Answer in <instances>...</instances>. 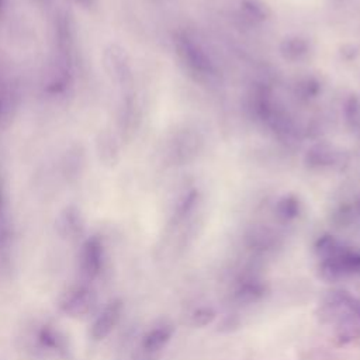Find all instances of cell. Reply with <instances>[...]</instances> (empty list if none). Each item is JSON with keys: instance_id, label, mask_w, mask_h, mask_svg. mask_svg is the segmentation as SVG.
<instances>
[{"instance_id": "1", "label": "cell", "mask_w": 360, "mask_h": 360, "mask_svg": "<svg viewBox=\"0 0 360 360\" xmlns=\"http://www.w3.org/2000/svg\"><path fill=\"white\" fill-rule=\"evenodd\" d=\"M174 46L180 60L188 68V70L202 77L215 76L217 66L210 52L202 45V42L198 41L191 32H177L174 38Z\"/></svg>"}, {"instance_id": "2", "label": "cell", "mask_w": 360, "mask_h": 360, "mask_svg": "<svg viewBox=\"0 0 360 360\" xmlns=\"http://www.w3.org/2000/svg\"><path fill=\"white\" fill-rule=\"evenodd\" d=\"M319 271L322 278L338 281L340 278L360 274V253L346 248L345 245L332 256L321 260Z\"/></svg>"}, {"instance_id": "3", "label": "cell", "mask_w": 360, "mask_h": 360, "mask_svg": "<svg viewBox=\"0 0 360 360\" xmlns=\"http://www.w3.org/2000/svg\"><path fill=\"white\" fill-rule=\"evenodd\" d=\"M96 304V294L87 285H77L70 288L60 300V309L73 318L87 315Z\"/></svg>"}, {"instance_id": "4", "label": "cell", "mask_w": 360, "mask_h": 360, "mask_svg": "<svg viewBox=\"0 0 360 360\" xmlns=\"http://www.w3.org/2000/svg\"><path fill=\"white\" fill-rule=\"evenodd\" d=\"M342 152L329 142L319 141L308 148L305 152V165L309 169H326L340 163Z\"/></svg>"}, {"instance_id": "5", "label": "cell", "mask_w": 360, "mask_h": 360, "mask_svg": "<svg viewBox=\"0 0 360 360\" xmlns=\"http://www.w3.org/2000/svg\"><path fill=\"white\" fill-rule=\"evenodd\" d=\"M122 308H124V304L121 300H112L104 307V309L93 322V326L90 330L91 338L94 340H101L111 333V330L115 328V325L121 318Z\"/></svg>"}, {"instance_id": "6", "label": "cell", "mask_w": 360, "mask_h": 360, "mask_svg": "<svg viewBox=\"0 0 360 360\" xmlns=\"http://www.w3.org/2000/svg\"><path fill=\"white\" fill-rule=\"evenodd\" d=\"M103 267V245L98 238L86 240L80 255V269L84 277L94 278Z\"/></svg>"}, {"instance_id": "7", "label": "cell", "mask_w": 360, "mask_h": 360, "mask_svg": "<svg viewBox=\"0 0 360 360\" xmlns=\"http://www.w3.org/2000/svg\"><path fill=\"white\" fill-rule=\"evenodd\" d=\"M267 285L257 278H243L233 290V300L239 304H253L264 298Z\"/></svg>"}, {"instance_id": "8", "label": "cell", "mask_w": 360, "mask_h": 360, "mask_svg": "<svg viewBox=\"0 0 360 360\" xmlns=\"http://www.w3.org/2000/svg\"><path fill=\"white\" fill-rule=\"evenodd\" d=\"M280 53L285 60L298 62L309 53V42L300 35H288L280 44Z\"/></svg>"}, {"instance_id": "9", "label": "cell", "mask_w": 360, "mask_h": 360, "mask_svg": "<svg viewBox=\"0 0 360 360\" xmlns=\"http://www.w3.org/2000/svg\"><path fill=\"white\" fill-rule=\"evenodd\" d=\"M172 335H173V326L170 325H162V326L153 328L143 336L142 347L146 352H156L170 340Z\"/></svg>"}, {"instance_id": "10", "label": "cell", "mask_w": 360, "mask_h": 360, "mask_svg": "<svg viewBox=\"0 0 360 360\" xmlns=\"http://www.w3.org/2000/svg\"><path fill=\"white\" fill-rule=\"evenodd\" d=\"M38 340L39 343L46 347V349H51V350H55V352H66L68 350V340H66V336L49 326V325H45L39 329V333H38Z\"/></svg>"}, {"instance_id": "11", "label": "cell", "mask_w": 360, "mask_h": 360, "mask_svg": "<svg viewBox=\"0 0 360 360\" xmlns=\"http://www.w3.org/2000/svg\"><path fill=\"white\" fill-rule=\"evenodd\" d=\"M274 212L280 221L290 222L300 214V200L292 194H285L276 202Z\"/></svg>"}, {"instance_id": "12", "label": "cell", "mask_w": 360, "mask_h": 360, "mask_svg": "<svg viewBox=\"0 0 360 360\" xmlns=\"http://www.w3.org/2000/svg\"><path fill=\"white\" fill-rule=\"evenodd\" d=\"M198 143L200 138L195 132L184 131L180 134V138L177 141V150L174 153L180 159V162H187L198 150Z\"/></svg>"}, {"instance_id": "13", "label": "cell", "mask_w": 360, "mask_h": 360, "mask_svg": "<svg viewBox=\"0 0 360 360\" xmlns=\"http://www.w3.org/2000/svg\"><path fill=\"white\" fill-rule=\"evenodd\" d=\"M240 8L253 21H264L270 17V8L263 0H240Z\"/></svg>"}, {"instance_id": "14", "label": "cell", "mask_w": 360, "mask_h": 360, "mask_svg": "<svg viewBox=\"0 0 360 360\" xmlns=\"http://www.w3.org/2000/svg\"><path fill=\"white\" fill-rule=\"evenodd\" d=\"M248 242H249V245L252 248L264 250V249H269L270 246H273V243H274V233L269 228L257 226V228H253L249 232Z\"/></svg>"}, {"instance_id": "15", "label": "cell", "mask_w": 360, "mask_h": 360, "mask_svg": "<svg viewBox=\"0 0 360 360\" xmlns=\"http://www.w3.org/2000/svg\"><path fill=\"white\" fill-rule=\"evenodd\" d=\"M343 245L332 235H322L321 238H318V240L315 242V253L318 256L319 260H323L329 256H332L333 253H336Z\"/></svg>"}, {"instance_id": "16", "label": "cell", "mask_w": 360, "mask_h": 360, "mask_svg": "<svg viewBox=\"0 0 360 360\" xmlns=\"http://www.w3.org/2000/svg\"><path fill=\"white\" fill-rule=\"evenodd\" d=\"M345 120L349 127L357 128L360 125V97L353 94L345 103Z\"/></svg>"}, {"instance_id": "17", "label": "cell", "mask_w": 360, "mask_h": 360, "mask_svg": "<svg viewBox=\"0 0 360 360\" xmlns=\"http://www.w3.org/2000/svg\"><path fill=\"white\" fill-rule=\"evenodd\" d=\"M215 319V311L210 307H201L191 315V323L194 326H205Z\"/></svg>"}, {"instance_id": "18", "label": "cell", "mask_w": 360, "mask_h": 360, "mask_svg": "<svg viewBox=\"0 0 360 360\" xmlns=\"http://www.w3.org/2000/svg\"><path fill=\"white\" fill-rule=\"evenodd\" d=\"M297 91L301 97H314L319 91V83L314 77H304L297 83Z\"/></svg>"}, {"instance_id": "19", "label": "cell", "mask_w": 360, "mask_h": 360, "mask_svg": "<svg viewBox=\"0 0 360 360\" xmlns=\"http://www.w3.org/2000/svg\"><path fill=\"white\" fill-rule=\"evenodd\" d=\"M195 198H197V193L195 191H188V193H186L181 197V200L179 202V208H177V215L180 218H183L193 208V205L195 202Z\"/></svg>"}, {"instance_id": "20", "label": "cell", "mask_w": 360, "mask_h": 360, "mask_svg": "<svg viewBox=\"0 0 360 360\" xmlns=\"http://www.w3.org/2000/svg\"><path fill=\"white\" fill-rule=\"evenodd\" d=\"M353 205V208H354V212H356V215H360V197L354 201V204H352Z\"/></svg>"}, {"instance_id": "21", "label": "cell", "mask_w": 360, "mask_h": 360, "mask_svg": "<svg viewBox=\"0 0 360 360\" xmlns=\"http://www.w3.org/2000/svg\"><path fill=\"white\" fill-rule=\"evenodd\" d=\"M336 1H345V0H336Z\"/></svg>"}]
</instances>
